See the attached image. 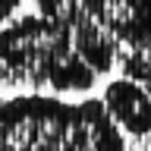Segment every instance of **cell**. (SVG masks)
I'll use <instances>...</instances> for the list:
<instances>
[{
  "label": "cell",
  "mask_w": 151,
  "mask_h": 151,
  "mask_svg": "<svg viewBox=\"0 0 151 151\" xmlns=\"http://www.w3.org/2000/svg\"><path fill=\"white\" fill-rule=\"evenodd\" d=\"M0 151H126V135L104 98L19 94L0 107Z\"/></svg>",
  "instance_id": "cell-1"
},
{
  "label": "cell",
  "mask_w": 151,
  "mask_h": 151,
  "mask_svg": "<svg viewBox=\"0 0 151 151\" xmlns=\"http://www.w3.org/2000/svg\"><path fill=\"white\" fill-rule=\"evenodd\" d=\"M0 73L3 85H35L50 91H91L94 73L76 50L69 32L44 16H22L0 35Z\"/></svg>",
  "instance_id": "cell-2"
},
{
  "label": "cell",
  "mask_w": 151,
  "mask_h": 151,
  "mask_svg": "<svg viewBox=\"0 0 151 151\" xmlns=\"http://www.w3.org/2000/svg\"><path fill=\"white\" fill-rule=\"evenodd\" d=\"M38 16L69 32L76 50L94 73H110L120 63L123 44L107 22V0H35Z\"/></svg>",
  "instance_id": "cell-3"
},
{
  "label": "cell",
  "mask_w": 151,
  "mask_h": 151,
  "mask_svg": "<svg viewBox=\"0 0 151 151\" xmlns=\"http://www.w3.org/2000/svg\"><path fill=\"white\" fill-rule=\"evenodd\" d=\"M104 104L123 132L129 135H151V91L132 79H113L104 88Z\"/></svg>",
  "instance_id": "cell-4"
},
{
  "label": "cell",
  "mask_w": 151,
  "mask_h": 151,
  "mask_svg": "<svg viewBox=\"0 0 151 151\" xmlns=\"http://www.w3.org/2000/svg\"><path fill=\"white\" fill-rule=\"evenodd\" d=\"M107 22L123 50L151 44V0H107Z\"/></svg>",
  "instance_id": "cell-5"
},
{
  "label": "cell",
  "mask_w": 151,
  "mask_h": 151,
  "mask_svg": "<svg viewBox=\"0 0 151 151\" xmlns=\"http://www.w3.org/2000/svg\"><path fill=\"white\" fill-rule=\"evenodd\" d=\"M120 69L126 73V79L145 85L151 91V44L148 47H129V50H123Z\"/></svg>",
  "instance_id": "cell-6"
},
{
  "label": "cell",
  "mask_w": 151,
  "mask_h": 151,
  "mask_svg": "<svg viewBox=\"0 0 151 151\" xmlns=\"http://www.w3.org/2000/svg\"><path fill=\"white\" fill-rule=\"evenodd\" d=\"M0 3H3V19H9V13L19 6V0H0Z\"/></svg>",
  "instance_id": "cell-7"
},
{
  "label": "cell",
  "mask_w": 151,
  "mask_h": 151,
  "mask_svg": "<svg viewBox=\"0 0 151 151\" xmlns=\"http://www.w3.org/2000/svg\"><path fill=\"white\" fill-rule=\"evenodd\" d=\"M148 151H151V148H148Z\"/></svg>",
  "instance_id": "cell-8"
}]
</instances>
